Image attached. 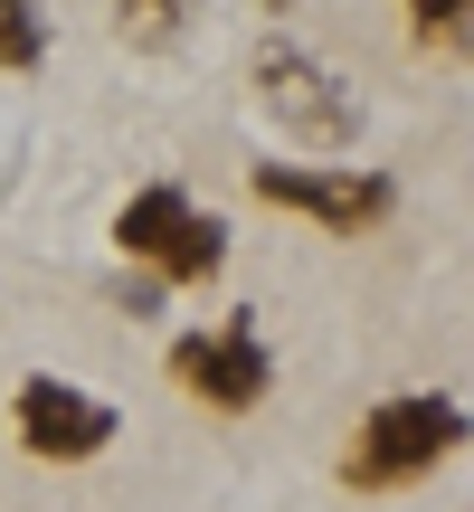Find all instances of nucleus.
Returning <instances> with one entry per match:
<instances>
[{
    "label": "nucleus",
    "mask_w": 474,
    "mask_h": 512,
    "mask_svg": "<svg viewBox=\"0 0 474 512\" xmlns=\"http://www.w3.org/2000/svg\"><path fill=\"white\" fill-rule=\"evenodd\" d=\"M10 427H19V446L29 456H48V465H86V456H105L114 446V408L95 399V389H76V380H19V399H10Z\"/></svg>",
    "instance_id": "obj_6"
},
{
    "label": "nucleus",
    "mask_w": 474,
    "mask_h": 512,
    "mask_svg": "<svg viewBox=\"0 0 474 512\" xmlns=\"http://www.w3.org/2000/svg\"><path fill=\"white\" fill-rule=\"evenodd\" d=\"M171 380H181L200 408H219V418H247V408L275 389V351H266V332H256V313H237L228 332L171 342Z\"/></svg>",
    "instance_id": "obj_4"
},
{
    "label": "nucleus",
    "mask_w": 474,
    "mask_h": 512,
    "mask_svg": "<svg viewBox=\"0 0 474 512\" xmlns=\"http://www.w3.org/2000/svg\"><path fill=\"white\" fill-rule=\"evenodd\" d=\"M465 446V408L446 399V389H408V399H380L361 418V437H351V484H370V494H389V484H418L427 465H446Z\"/></svg>",
    "instance_id": "obj_1"
},
{
    "label": "nucleus",
    "mask_w": 474,
    "mask_h": 512,
    "mask_svg": "<svg viewBox=\"0 0 474 512\" xmlns=\"http://www.w3.org/2000/svg\"><path fill=\"white\" fill-rule=\"evenodd\" d=\"M256 200L275 209H304V219H323L332 238H361L370 219H389V200H399V181L389 171H313V162H256L247 171Z\"/></svg>",
    "instance_id": "obj_5"
},
{
    "label": "nucleus",
    "mask_w": 474,
    "mask_h": 512,
    "mask_svg": "<svg viewBox=\"0 0 474 512\" xmlns=\"http://www.w3.org/2000/svg\"><path fill=\"white\" fill-rule=\"evenodd\" d=\"M48 57V10L38 0H0V67H38Z\"/></svg>",
    "instance_id": "obj_8"
},
{
    "label": "nucleus",
    "mask_w": 474,
    "mask_h": 512,
    "mask_svg": "<svg viewBox=\"0 0 474 512\" xmlns=\"http://www.w3.org/2000/svg\"><path fill=\"white\" fill-rule=\"evenodd\" d=\"M256 105H266L294 143H313V152H351L361 143V95H351L313 48H294L285 29L256 38Z\"/></svg>",
    "instance_id": "obj_2"
},
{
    "label": "nucleus",
    "mask_w": 474,
    "mask_h": 512,
    "mask_svg": "<svg viewBox=\"0 0 474 512\" xmlns=\"http://www.w3.org/2000/svg\"><path fill=\"white\" fill-rule=\"evenodd\" d=\"M465 10L474 0H408V29H418V48H465Z\"/></svg>",
    "instance_id": "obj_9"
},
{
    "label": "nucleus",
    "mask_w": 474,
    "mask_h": 512,
    "mask_svg": "<svg viewBox=\"0 0 474 512\" xmlns=\"http://www.w3.org/2000/svg\"><path fill=\"white\" fill-rule=\"evenodd\" d=\"M190 19V0H114V29H124V48H171Z\"/></svg>",
    "instance_id": "obj_7"
},
{
    "label": "nucleus",
    "mask_w": 474,
    "mask_h": 512,
    "mask_svg": "<svg viewBox=\"0 0 474 512\" xmlns=\"http://www.w3.org/2000/svg\"><path fill=\"white\" fill-rule=\"evenodd\" d=\"M105 294H114V304L133 313V323H143V313H162V275H114Z\"/></svg>",
    "instance_id": "obj_10"
},
{
    "label": "nucleus",
    "mask_w": 474,
    "mask_h": 512,
    "mask_svg": "<svg viewBox=\"0 0 474 512\" xmlns=\"http://www.w3.org/2000/svg\"><path fill=\"white\" fill-rule=\"evenodd\" d=\"M114 247H124V275L143 266V275H162V285H200V275L228 266V228L200 219L190 190H171V181L133 190V200L114 209Z\"/></svg>",
    "instance_id": "obj_3"
}]
</instances>
